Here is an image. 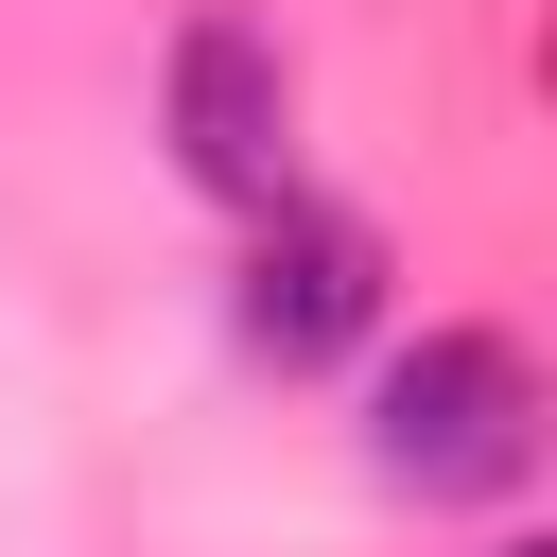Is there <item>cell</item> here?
<instances>
[{
	"label": "cell",
	"mask_w": 557,
	"mask_h": 557,
	"mask_svg": "<svg viewBox=\"0 0 557 557\" xmlns=\"http://www.w3.org/2000/svg\"><path fill=\"white\" fill-rule=\"evenodd\" d=\"M366 470H383L400 505H487V487H522V470H540V366H522V331H418V348H383V383H366Z\"/></svg>",
	"instance_id": "6da1fadb"
},
{
	"label": "cell",
	"mask_w": 557,
	"mask_h": 557,
	"mask_svg": "<svg viewBox=\"0 0 557 557\" xmlns=\"http://www.w3.org/2000/svg\"><path fill=\"white\" fill-rule=\"evenodd\" d=\"M157 139H174V174L209 191V209H278L296 191V70H278V35L261 17H174V52H157Z\"/></svg>",
	"instance_id": "7a4b0ae2"
},
{
	"label": "cell",
	"mask_w": 557,
	"mask_h": 557,
	"mask_svg": "<svg viewBox=\"0 0 557 557\" xmlns=\"http://www.w3.org/2000/svg\"><path fill=\"white\" fill-rule=\"evenodd\" d=\"M226 331H244L261 366H331V348H366V331H383V226L331 209V191H278L261 244H244V278H226Z\"/></svg>",
	"instance_id": "3957f363"
},
{
	"label": "cell",
	"mask_w": 557,
	"mask_h": 557,
	"mask_svg": "<svg viewBox=\"0 0 557 557\" xmlns=\"http://www.w3.org/2000/svg\"><path fill=\"white\" fill-rule=\"evenodd\" d=\"M505 557H540V540H505Z\"/></svg>",
	"instance_id": "277c9868"
}]
</instances>
